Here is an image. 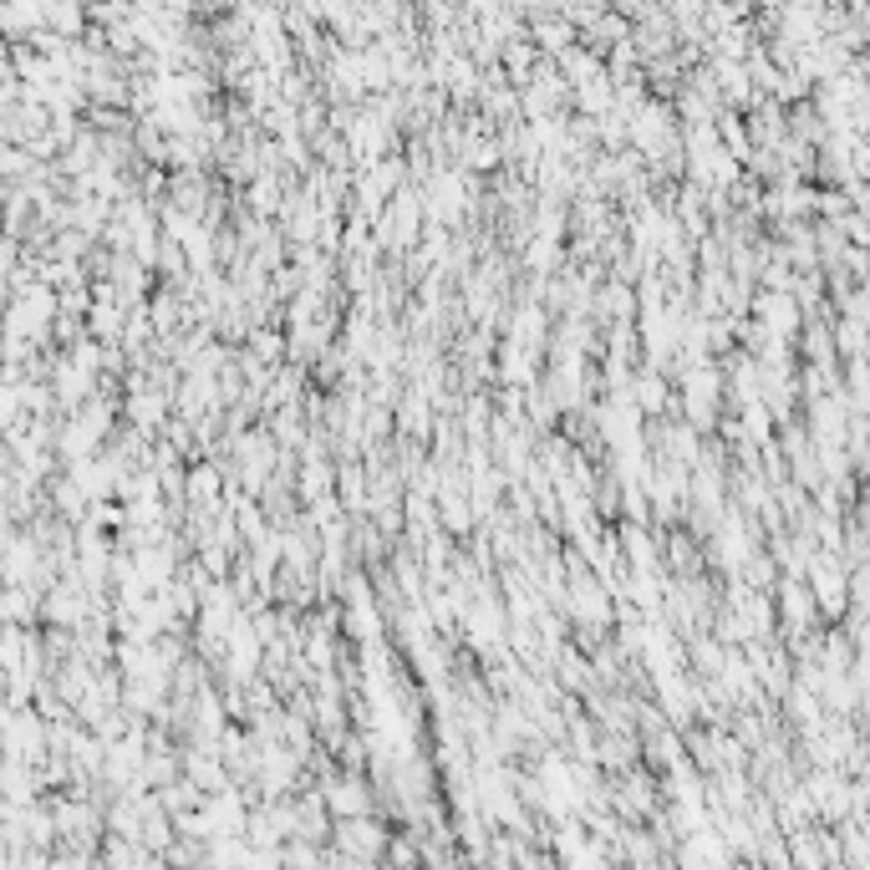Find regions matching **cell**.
Here are the masks:
<instances>
[{
	"instance_id": "cell-8",
	"label": "cell",
	"mask_w": 870,
	"mask_h": 870,
	"mask_svg": "<svg viewBox=\"0 0 870 870\" xmlns=\"http://www.w3.org/2000/svg\"><path fill=\"white\" fill-rule=\"evenodd\" d=\"M46 870H87V856H76V850H62V856L51 860Z\"/></svg>"
},
{
	"instance_id": "cell-1",
	"label": "cell",
	"mask_w": 870,
	"mask_h": 870,
	"mask_svg": "<svg viewBox=\"0 0 870 870\" xmlns=\"http://www.w3.org/2000/svg\"><path fill=\"white\" fill-rule=\"evenodd\" d=\"M464 199H468L464 174H433L428 189H423V204H428V219H433V225H454L458 209H464Z\"/></svg>"
},
{
	"instance_id": "cell-3",
	"label": "cell",
	"mask_w": 870,
	"mask_h": 870,
	"mask_svg": "<svg viewBox=\"0 0 870 870\" xmlns=\"http://www.w3.org/2000/svg\"><path fill=\"white\" fill-rule=\"evenodd\" d=\"M123 413H127V423H133L138 433L164 428V423H168V392H143V382H138Z\"/></svg>"
},
{
	"instance_id": "cell-2",
	"label": "cell",
	"mask_w": 870,
	"mask_h": 870,
	"mask_svg": "<svg viewBox=\"0 0 870 870\" xmlns=\"http://www.w3.org/2000/svg\"><path fill=\"white\" fill-rule=\"evenodd\" d=\"M321 799H327V815H336V820H366V779L362 774H341V779H327V789H321Z\"/></svg>"
},
{
	"instance_id": "cell-6",
	"label": "cell",
	"mask_w": 870,
	"mask_h": 870,
	"mask_svg": "<svg viewBox=\"0 0 870 870\" xmlns=\"http://www.w3.org/2000/svg\"><path fill=\"white\" fill-rule=\"evenodd\" d=\"M184 489H189L194 505L209 509V505L219 499V468H215V464H194V468H189V479H184Z\"/></svg>"
},
{
	"instance_id": "cell-5",
	"label": "cell",
	"mask_w": 870,
	"mask_h": 870,
	"mask_svg": "<svg viewBox=\"0 0 870 870\" xmlns=\"http://www.w3.org/2000/svg\"><path fill=\"white\" fill-rule=\"evenodd\" d=\"M631 403H636V413H667V407H672V387H667V382H662V377H656V366H652V372H642V377H636V382H631Z\"/></svg>"
},
{
	"instance_id": "cell-7",
	"label": "cell",
	"mask_w": 870,
	"mask_h": 870,
	"mask_svg": "<svg viewBox=\"0 0 870 870\" xmlns=\"http://www.w3.org/2000/svg\"><path fill=\"white\" fill-rule=\"evenodd\" d=\"M87 15H92V11H76V6H51L46 25H51V31H56V37H66V41H72L76 31L87 25Z\"/></svg>"
},
{
	"instance_id": "cell-4",
	"label": "cell",
	"mask_w": 870,
	"mask_h": 870,
	"mask_svg": "<svg viewBox=\"0 0 870 870\" xmlns=\"http://www.w3.org/2000/svg\"><path fill=\"white\" fill-rule=\"evenodd\" d=\"M336 840H341V850H352V860H377L387 850V835L372 820H341Z\"/></svg>"
}]
</instances>
